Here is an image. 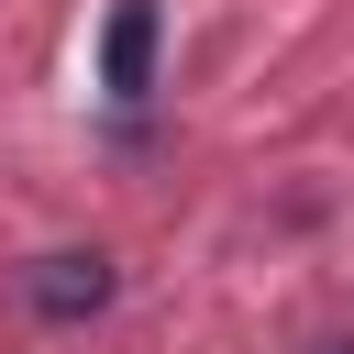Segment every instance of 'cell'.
I'll list each match as a JSON object with an SVG mask.
<instances>
[{
  "instance_id": "6da1fadb",
  "label": "cell",
  "mask_w": 354,
  "mask_h": 354,
  "mask_svg": "<svg viewBox=\"0 0 354 354\" xmlns=\"http://www.w3.org/2000/svg\"><path fill=\"white\" fill-rule=\"evenodd\" d=\"M111 254H33L22 266V310L33 321H88V310H111Z\"/></svg>"
},
{
  "instance_id": "7a4b0ae2",
  "label": "cell",
  "mask_w": 354,
  "mask_h": 354,
  "mask_svg": "<svg viewBox=\"0 0 354 354\" xmlns=\"http://www.w3.org/2000/svg\"><path fill=\"white\" fill-rule=\"evenodd\" d=\"M155 0H111V33H100V88L111 100H144L155 88Z\"/></svg>"
},
{
  "instance_id": "3957f363",
  "label": "cell",
  "mask_w": 354,
  "mask_h": 354,
  "mask_svg": "<svg viewBox=\"0 0 354 354\" xmlns=\"http://www.w3.org/2000/svg\"><path fill=\"white\" fill-rule=\"evenodd\" d=\"M299 354H354V343H343V332H332V343H299Z\"/></svg>"
}]
</instances>
